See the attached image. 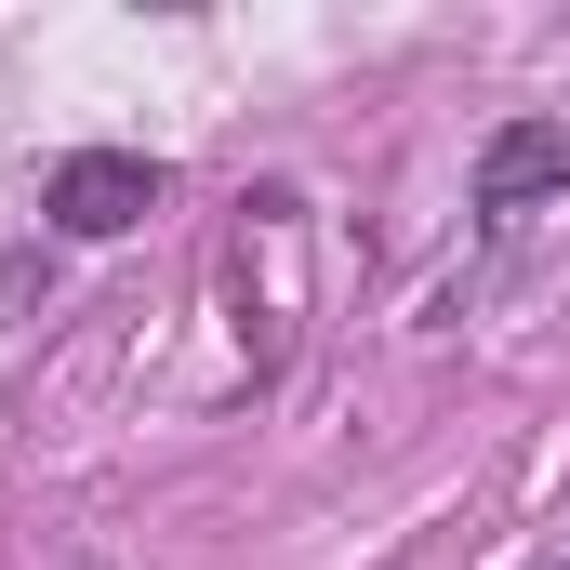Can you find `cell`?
Segmentation results:
<instances>
[{
	"label": "cell",
	"instance_id": "obj_1",
	"mask_svg": "<svg viewBox=\"0 0 570 570\" xmlns=\"http://www.w3.org/2000/svg\"><path fill=\"white\" fill-rule=\"evenodd\" d=\"M146 199H159V173H146L134 146H80V159H53V186H40V213H53L67 239H120V226H146Z\"/></svg>",
	"mask_w": 570,
	"mask_h": 570
},
{
	"label": "cell",
	"instance_id": "obj_2",
	"mask_svg": "<svg viewBox=\"0 0 570 570\" xmlns=\"http://www.w3.org/2000/svg\"><path fill=\"white\" fill-rule=\"evenodd\" d=\"M558 186H570V134L558 120H504V134L478 146V213H491V226H504V213H544Z\"/></svg>",
	"mask_w": 570,
	"mask_h": 570
}]
</instances>
